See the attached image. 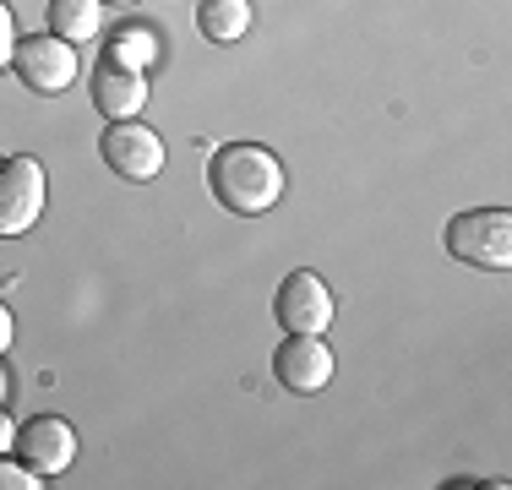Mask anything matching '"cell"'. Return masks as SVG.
<instances>
[{
	"label": "cell",
	"mask_w": 512,
	"mask_h": 490,
	"mask_svg": "<svg viewBox=\"0 0 512 490\" xmlns=\"http://www.w3.org/2000/svg\"><path fill=\"white\" fill-rule=\"evenodd\" d=\"M207 186H213L218 207H229L235 218H262L284 196V164L262 142H229L207 164Z\"/></svg>",
	"instance_id": "cell-1"
},
{
	"label": "cell",
	"mask_w": 512,
	"mask_h": 490,
	"mask_svg": "<svg viewBox=\"0 0 512 490\" xmlns=\"http://www.w3.org/2000/svg\"><path fill=\"white\" fill-rule=\"evenodd\" d=\"M273 376H278L284 392L311 398V392H322L327 382H333V349L322 343V333H289L273 349Z\"/></svg>",
	"instance_id": "cell-7"
},
{
	"label": "cell",
	"mask_w": 512,
	"mask_h": 490,
	"mask_svg": "<svg viewBox=\"0 0 512 490\" xmlns=\"http://www.w3.org/2000/svg\"><path fill=\"white\" fill-rule=\"evenodd\" d=\"M104 6H137V0H104Z\"/></svg>",
	"instance_id": "cell-18"
},
{
	"label": "cell",
	"mask_w": 512,
	"mask_h": 490,
	"mask_svg": "<svg viewBox=\"0 0 512 490\" xmlns=\"http://www.w3.org/2000/svg\"><path fill=\"white\" fill-rule=\"evenodd\" d=\"M93 104H99L104 120H137L142 104H148V71L99 60L93 66Z\"/></svg>",
	"instance_id": "cell-9"
},
{
	"label": "cell",
	"mask_w": 512,
	"mask_h": 490,
	"mask_svg": "<svg viewBox=\"0 0 512 490\" xmlns=\"http://www.w3.org/2000/svg\"><path fill=\"white\" fill-rule=\"evenodd\" d=\"M39 485H44V480L28 469V463H22V458L11 463L6 452H0V490H39Z\"/></svg>",
	"instance_id": "cell-13"
},
{
	"label": "cell",
	"mask_w": 512,
	"mask_h": 490,
	"mask_svg": "<svg viewBox=\"0 0 512 490\" xmlns=\"http://www.w3.org/2000/svg\"><path fill=\"white\" fill-rule=\"evenodd\" d=\"M6 392H11V382H6V365H0V403H6Z\"/></svg>",
	"instance_id": "cell-17"
},
{
	"label": "cell",
	"mask_w": 512,
	"mask_h": 490,
	"mask_svg": "<svg viewBox=\"0 0 512 490\" xmlns=\"http://www.w3.org/2000/svg\"><path fill=\"white\" fill-rule=\"evenodd\" d=\"M104 28V0H50V33L66 44H88Z\"/></svg>",
	"instance_id": "cell-11"
},
{
	"label": "cell",
	"mask_w": 512,
	"mask_h": 490,
	"mask_svg": "<svg viewBox=\"0 0 512 490\" xmlns=\"http://www.w3.org/2000/svg\"><path fill=\"white\" fill-rule=\"evenodd\" d=\"M104 60H115V66H131V71H148L153 60H158V33L142 28V22H126V28L109 33Z\"/></svg>",
	"instance_id": "cell-12"
},
{
	"label": "cell",
	"mask_w": 512,
	"mask_h": 490,
	"mask_svg": "<svg viewBox=\"0 0 512 490\" xmlns=\"http://www.w3.org/2000/svg\"><path fill=\"white\" fill-rule=\"evenodd\" d=\"M11 452H17V458L28 463L39 480H55V474H66L71 458H77V431H71L60 414H39V420L17 425V441H11Z\"/></svg>",
	"instance_id": "cell-8"
},
{
	"label": "cell",
	"mask_w": 512,
	"mask_h": 490,
	"mask_svg": "<svg viewBox=\"0 0 512 490\" xmlns=\"http://www.w3.org/2000/svg\"><path fill=\"white\" fill-rule=\"evenodd\" d=\"M11 71L33 93H66L77 82V49L66 39H55V33H33V39H17Z\"/></svg>",
	"instance_id": "cell-6"
},
{
	"label": "cell",
	"mask_w": 512,
	"mask_h": 490,
	"mask_svg": "<svg viewBox=\"0 0 512 490\" xmlns=\"http://www.w3.org/2000/svg\"><path fill=\"white\" fill-rule=\"evenodd\" d=\"M197 28L207 44H240L251 33V0H197Z\"/></svg>",
	"instance_id": "cell-10"
},
{
	"label": "cell",
	"mask_w": 512,
	"mask_h": 490,
	"mask_svg": "<svg viewBox=\"0 0 512 490\" xmlns=\"http://www.w3.org/2000/svg\"><path fill=\"white\" fill-rule=\"evenodd\" d=\"M11 338H17V322H11V305L0 300V354L11 349Z\"/></svg>",
	"instance_id": "cell-15"
},
{
	"label": "cell",
	"mask_w": 512,
	"mask_h": 490,
	"mask_svg": "<svg viewBox=\"0 0 512 490\" xmlns=\"http://www.w3.org/2000/svg\"><path fill=\"white\" fill-rule=\"evenodd\" d=\"M44 196H50V180H44L39 158H0V235H28L44 218Z\"/></svg>",
	"instance_id": "cell-3"
},
{
	"label": "cell",
	"mask_w": 512,
	"mask_h": 490,
	"mask_svg": "<svg viewBox=\"0 0 512 490\" xmlns=\"http://www.w3.org/2000/svg\"><path fill=\"white\" fill-rule=\"evenodd\" d=\"M11 55H17V17H11V6L0 0V71L11 66Z\"/></svg>",
	"instance_id": "cell-14"
},
{
	"label": "cell",
	"mask_w": 512,
	"mask_h": 490,
	"mask_svg": "<svg viewBox=\"0 0 512 490\" xmlns=\"http://www.w3.org/2000/svg\"><path fill=\"white\" fill-rule=\"evenodd\" d=\"M447 251L463 267H512V213L507 207H469L447 224Z\"/></svg>",
	"instance_id": "cell-2"
},
{
	"label": "cell",
	"mask_w": 512,
	"mask_h": 490,
	"mask_svg": "<svg viewBox=\"0 0 512 490\" xmlns=\"http://www.w3.org/2000/svg\"><path fill=\"white\" fill-rule=\"evenodd\" d=\"M11 441H17V425H11L6 409H0V452H11Z\"/></svg>",
	"instance_id": "cell-16"
},
{
	"label": "cell",
	"mask_w": 512,
	"mask_h": 490,
	"mask_svg": "<svg viewBox=\"0 0 512 490\" xmlns=\"http://www.w3.org/2000/svg\"><path fill=\"white\" fill-rule=\"evenodd\" d=\"M273 316L284 322V333H327L338 305H333V289H327L311 267H295L273 294Z\"/></svg>",
	"instance_id": "cell-5"
},
{
	"label": "cell",
	"mask_w": 512,
	"mask_h": 490,
	"mask_svg": "<svg viewBox=\"0 0 512 490\" xmlns=\"http://www.w3.org/2000/svg\"><path fill=\"white\" fill-rule=\"evenodd\" d=\"M99 158L109 164V175L137 180V186L164 175V142H158V131L137 126V120H109V131L99 137Z\"/></svg>",
	"instance_id": "cell-4"
}]
</instances>
